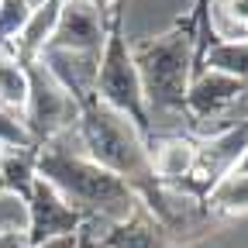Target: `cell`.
Masks as SVG:
<instances>
[{
    "instance_id": "obj_3",
    "label": "cell",
    "mask_w": 248,
    "mask_h": 248,
    "mask_svg": "<svg viewBox=\"0 0 248 248\" xmlns=\"http://www.w3.org/2000/svg\"><path fill=\"white\" fill-rule=\"evenodd\" d=\"M76 138H79V148L93 162L121 176L124 183H131V186L141 179L152 183V152H148L145 135L121 110L107 107L104 100L93 97L79 107Z\"/></svg>"
},
{
    "instance_id": "obj_17",
    "label": "cell",
    "mask_w": 248,
    "mask_h": 248,
    "mask_svg": "<svg viewBox=\"0 0 248 248\" xmlns=\"http://www.w3.org/2000/svg\"><path fill=\"white\" fill-rule=\"evenodd\" d=\"M31 7L28 0H0V48H14V42L21 38L24 24L31 21Z\"/></svg>"
},
{
    "instance_id": "obj_8",
    "label": "cell",
    "mask_w": 248,
    "mask_h": 248,
    "mask_svg": "<svg viewBox=\"0 0 248 248\" xmlns=\"http://www.w3.org/2000/svg\"><path fill=\"white\" fill-rule=\"evenodd\" d=\"M48 76L69 93V97L83 107L86 100L97 97V66L100 55H83V52H62V48H42L35 55Z\"/></svg>"
},
{
    "instance_id": "obj_9",
    "label": "cell",
    "mask_w": 248,
    "mask_h": 248,
    "mask_svg": "<svg viewBox=\"0 0 248 248\" xmlns=\"http://www.w3.org/2000/svg\"><path fill=\"white\" fill-rule=\"evenodd\" d=\"M245 93H248V83L228 73H217V69L193 73L190 90H186V114H190V121H207L228 110L231 104H238Z\"/></svg>"
},
{
    "instance_id": "obj_13",
    "label": "cell",
    "mask_w": 248,
    "mask_h": 248,
    "mask_svg": "<svg viewBox=\"0 0 248 248\" xmlns=\"http://www.w3.org/2000/svg\"><path fill=\"white\" fill-rule=\"evenodd\" d=\"M28 86H31L28 62H21L7 48H0V107L21 114L24 104H28Z\"/></svg>"
},
{
    "instance_id": "obj_24",
    "label": "cell",
    "mask_w": 248,
    "mask_h": 248,
    "mask_svg": "<svg viewBox=\"0 0 248 248\" xmlns=\"http://www.w3.org/2000/svg\"><path fill=\"white\" fill-rule=\"evenodd\" d=\"M93 4H97L100 14H110V11H114V0H93Z\"/></svg>"
},
{
    "instance_id": "obj_18",
    "label": "cell",
    "mask_w": 248,
    "mask_h": 248,
    "mask_svg": "<svg viewBox=\"0 0 248 248\" xmlns=\"http://www.w3.org/2000/svg\"><path fill=\"white\" fill-rule=\"evenodd\" d=\"M0 148H38L31 141L21 114L7 110V107H0Z\"/></svg>"
},
{
    "instance_id": "obj_5",
    "label": "cell",
    "mask_w": 248,
    "mask_h": 248,
    "mask_svg": "<svg viewBox=\"0 0 248 248\" xmlns=\"http://www.w3.org/2000/svg\"><path fill=\"white\" fill-rule=\"evenodd\" d=\"M28 79H31V86H28V104L21 110V121H24L31 141L45 145L48 138H55L62 131H73L79 121V104L48 76V69L38 59L28 62Z\"/></svg>"
},
{
    "instance_id": "obj_6",
    "label": "cell",
    "mask_w": 248,
    "mask_h": 248,
    "mask_svg": "<svg viewBox=\"0 0 248 248\" xmlns=\"http://www.w3.org/2000/svg\"><path fill=\"white\" fill-rule=\"evenodd\" d=\"M107 38V14L97 11L93 0H62L59 21L45 48H62V52H83V55H100Z\"/></svg>"
},
{
    "instance_id": "obj_12",
    "label": "cell",
    "mask_w": 248,
    "mask_h": 248,
    "mask_svg": "<svg viewBox=\"0 0 248 248\" xmlns=\"http://www.w3.org/2000/svg\"><path fill=\"white\" fill-rule=\"evenodd\" d=\"M38 179V148H0V190L28 203Z\"/></svg>"
},
{
    "instance_id": "obj_1",
    "label": "cell",
    "mask_w": 248,
    "mask_h": 248,
    "mask_svg": "<svg viewBox=\"0 0 248 248\" xmlns=\"http://www.w3.org/2000/svg\"><path fill=\"white\" fill-rule=\"evenodd\" d=\"M73 131H62L38 145V176L83 217V224L124 221L138 207V190L121 176L107 172L104 166H97L83 148L76 152L69 145Z\"/></svg>"
},
{
    "instance_id": "obj_10",
    "label": "cell",
    "mask_w": 248,
    "mask_h": 248,
    "mask_svg": "<svg viewBox=\"0 0 248 248\" xmlns=\"http://www.w3.org/2000/svg\"><path fill=\"white\" fill-rule=\"evenodd\" d=\"M93 231H97V238L104 241V248H166V224L141 200L124 221L100 224Z\"/></svg>"
},
{
    "instance_id": "obj_19",
    "label": "cell",
    "mask_w": 248,
    "mask_h": 248,
    "mask_svg": "<svg viewBox=\"0 0 248 248\" xmlns=\"http://www.w3.org/2000/svg\"><path fill=\"white\" fill-rule=\"evenodd\" d=\"M28 228V203L21 197L0 193V234L4 231H24Z\"/></svg>"
},
{
    "instance_id": "obj_14",
    "label": "cell",
    "mask_w": 248,
    "mask_h": 248,
    "mask_svg": "<svg viewBox=\"0 0 248 248\" xmlns=\"http://www.w3.org/2000/svg\"><path fill=\"white\" fill-rule=\"evenodd\" d=\"M210 35L214 42L248 38V0H210Z\"/></svg>"
},
{
    "instance_id": "obj_15",
    "label": "cell",
    "mask_w": 248,
    "mask_h": 248,
    "mask_svg": "<svg viewBox=\"0 0 248 248\" xmlns=\"http://www.w3.org/2000/svg\"><path fill=\"white\" fill-rule=\"evenodd\" d=\"M197 62H203V69H217V73H228L234 79L248 83V38L241 42H210Z\"/></svg>"
},
{
    "instance_id": "obj_11",
    "label": "cell",
    "mask_w": 248,
    "mask_h": 248,
    "mask_svg": "<svg viewBox=\"0 0 248 248\" xmlns=\"http://www.w3.org/2000/svg\"><path fill=\"white\" fill-rule=\"evenodd\" d=\"M152 152V179L162 186H183L197 169V155H200V141L193 138H162L159 145H148Z\"/></svg>"
},
{
    "instance_id": "obj_22",
    "label": "cell",
    "mask_w": 248,
    "mask_h": 248,
    "mask_svg": "<svg viewBox=\"0 0 248 248\" xmlns=\"http://www.w3.org/2000/svg\"><path fill=\"white\" fill-rule=\"evenodd\" d=\"M31 248H76V234H62V238H52V241H42V245H31Z\"/></svg>"
},
{
    "instance_id": "obj_20",
    "label": "cell",
    "mask_w": 248,
    "mask_h": 248,
    "mask_svg": "<svg viewBox=\"0 0 248 248\" xmlns=\"http://www.w3.org/2000/svg\"><path fill=\"white\" fill-rule=\"evenodd\" d=\"M76 248H104V241L97 238V231H93L90 224H83L76 231Z\"/></svg>"
},
{
    "instance_id": "obj_25",
    "label": "cell",
    "mask_w": 248,
    "mask_h": 248,
    "mask_svg": "<svg viewBox=\"0 0 248 248\" xmlns=\"http://www.w3.org/2000/svg\"><path fill=\"white\" fill-rule=\"evenodd\" d=\"M28 4H31V7H42V4H45V0H28Z\"/></svg>"
},
{
    "instance_id": "obj_4",
    "label": "cell",
    "mask_w": 248,
    "mask_h": 248,
    "mask_svg": "<svg viewBox=\"0 0 248 248\" xmlns=\"http://www.w3.org/2000/svg\"><path fill=\"white\" fill-rule=\"evenodd\" d=\"M97 100L121 110L148 141L152 124H148V110H145L141 79H138L135 59H131V45L124 38V11H110L107 38H104L100 66H97Z\"/></svg>"
},
{
    "instance_id": "obj_21",
    "label": "cell",
    "mask_w": 248,
    "mask_h": 248,
    "mask_svg": "<svg viewBox=\"0 0 248 248\" xmlns=\"http://www.w3.org/2000/svg\"><path fill=\"white\" fill-rule=\"evenodd\" d=\"M0 248H31L28 231H4L0 234Z\"/></svg>"
},
{
    "instance_id": "obj_16",
    "label": "cell",
    "mask_w": 248,
    "mask_h": 248,
    "mask_svg": "<svg viewBox=\"0 0 248 248\" xmlns=\"http://www.w3.org/2000/svg\"><path fill=\"white\" fill-rule=\"evenodd\" d=\"M207 203L217 214H228V217H245L248 214V176L238 172H224L210 190L203 193Z\"/></svg>"
},
{
    "instance_id": "obj_7",
    "label": "cell",
    "mask_w": 248,
    "mask_h": 248,
    "mask_svg": "<svg viewBox=\"0 0 248 248\" xmlns=\"http://www.w3.org/2000/svg\"><path fill=\"white\" fill-rule=\"evenodd\" d=\"M79 228H83V217L38 176L28 197V228H24L28 241L42 245V241H52L62 234H76Z\"/></svg>"
},
{
    "instance_id": "obj_23",
    "label": "cell",
    "mask_w": 248,
    "mask_h": 248,
    "mask_svg": "<svg viewBox=\"0 0 248 248\" xmlns=\"http://www.w3.org/2000/svg\"><path fill=\"white\" fill-rule=\"evenodd\" d=\"M228 172H238V176H248V145L241 148V155H238V159H234V166H231Z\"/></svg>"
},
{
    "instance_id": "obj_2",
    "label": "cell",
    "mask_w": 248,
    "mask_h": 248,
    "mask_svg": "<svg viewBox=\"0 0 248 248\" xmlns=\"http://www.w3.org/2000/svg\"><path fill=\"white\" fill-rule=\"evenodd\" d=\"M131 59L141 79L145 110L152 114H186V90L197 66V35L190 28H169L155 38L131 45Z\"/></svg>"
}]
</instances>
